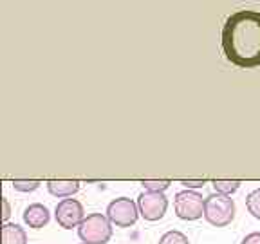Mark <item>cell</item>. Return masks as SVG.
<instances>
[{"mask_svg": "<svg viewBox=\"0 0 260 244\" xmlns=\"http://www.w3.org/2000/svg\"><path fill=\"white\" fill-rule=\"evenodd\" d=\"M222 51L228 62L240 69L260 65V13L242 9L226 18L222 25Z\"/></svg>", "mask_w": 260, "mask_h": 244, "instance_id": "cell-1", "label": "cell"}, {"mask_svg": "<svg viewBox=\"0 0 260 244\" xmlns=\"http://www.w3.org/2000/svg\"><path fill=\"white\" fill-rule=\"evenodd\" d=\"M246 206H248V211L255 219H260V188L253 190L251 194L246 197Z\"/></svg>", "mask_w": 260, "mask_h": 244, "instance_id": "cell-11", "label": "cell"}, {"mask_svg": "<svg viewBox=\"0 0 260 244\" xmlns=\"http://www.w3.org/2000/svg\"><path fill=\"white\" fill-rule=\"evenodd\" d=\"M181 185L183 187H186V190H195V188H203L204 185H206V181H181Z\"/></svg>", "mask_w": 260, "mask_h": 244, "instance_id": "cell-17", "label": "cell"}, {"mask_svg": "<svg viewBox=\"0 0 260 244\" xmlns=\"http://www.w3.org/2000/svg\"><path fill=\"white\" fill-rule=\"evenodd\" d=\"M47 190L54 197H73L80 190L78 181H47Z\"/></svg>", "mask_w": 260, "mask_h": 244, "instance_id": "cell-9", "label": "cell"}, {"mask_svg": "<svg viewBox=\"0 0 260 244\" xmlns=\"http://www.w3.org/2000/svg\"><path fill=\"white\" fill-rule=\"evenodd\" d=\"M13 188L18 192H35L37 188H40V181H25V179H15L13 181Z\"/></svg>", "mask_w": 260, "mask_h": 244, "instance_id": "cell-14", "label": "cell"}, {"mask_svg": "<svg viewBox=\"0 0 260 244\" xmlns=\"http://www.w3.org/2000/svg\"><path fill=\"white\" fill-rule=\"evenodd\" d=\"M240 244H260V232H253L249 235H246Z\"/></svg>", "mask_w": 260, "mask_h": 244, "instance_id": "cell-16", "label": "cell"}, {"mask_svg": "<svg viewBox=\"0 0 260 244\" xmlns=\"http://www.w3.org/2000/svg\"><path fill=\"white\" fill-rule=\"evenodd\" d=\"M110 221L102 214H90L78 226V235L85 244H105L112 237Z\"/></svg>", "mask_w": 260, "mask_h": 244, "instance_id": "cell-3", "label": "cell"}, {"mask_svg": "<svg viewBox=\"0 0 260 244\" xmlns=\"http://www.w3.org/2000/svg\"><path fill=\"white\" fill-rule=\"evenodd\" d=\"M81 244H85V242H81Z\"/></svg>", "mask_w": 260, "mask_h": 244, "instance_id": "cell-19", "label": "cell"}, {"mask_svg": "<svg viewBox=\"0 0 260 244\" xmlns=\"http://www.w3.org/2000/svg\"><path fill=\"white\" fill-rule=\"evenodd\" d=\"M139 216V208L128 197H118L107 206V219L118 228H130L136 224Z\"/></svg>", "mask_w": 260, "mask_h": 244, "instance_id": "cell-5", "label": "cell"}, {"mask_svg": "<svg viewBox=\"0 0 260 244\" xmlns=\"http://www.w3.org/2000/svg\"><path fill=\"white\" fill-rule=\"evenodd\" d=\"M51 216H49V210L40 203L29 204L24 211V221L29 228H35V230H40L45 224L49 223Z\"/></svg>", "mask_w": 260, "mask_h": 244, "instance_id": "cell-8", "label": "cell"}, {"mask_svg": "<svg viewBox=\"0 0 260 244\" xmlns=\"http://www.w3.org/2000/svg\"><path fill=\"white\" fill-rule=\"evenodd\" d=\"M159 244H190V242H188V237L183 232L170 230V232H167L159 239Z\"/></svg>", "mask_w": 260, "mask_h": 244, "instance_id": "cell-13", "label": "cell"}, {"mask_svg": "<svg viewBox=\"0 0 260 244\" xmlns=\"http://www.w3.org/2000/svg\"><path fill=\"white\" fill-rule=\"evenodd\" d=\"M235 217V203L230 195L211 194L204 201V219L217 228L228 226Z\"/></svg>", "mask_w": 260, "mask_h": 244, "instance_id": "cell-2", "label": "cell"}, {"mask_svg": "<svg viewBox=\"0 0 260 244\" xmlns=\"http://www.w3.org/2000/svg\"><path fill=\"white\" fill-rule=\"evenodd\" d=\"M204 201L203 195L193 190H181L175 194L174 210L175 216L183 221H195L204 216Z\"/></svg>", "mask_w": 260, "mask_h": 244, "instance_id": "cell-4", "label": "cell"}, {"mask_svg": "<svg viewBox=\"0 0 260 244\" xmlns=\"http://www.w3.org/2000/svg\"><path fill=\"white\" fill-rule=\"evenodd\" d=\"M2 244H27V233L18 224L6 223L2 226Z\"/></svg>", "mask_w": 260, "mask_h": 244, "instance_id": "cell-10", "label": "cell"}, {"mask_svg": "<svg viewBox=\"0 0 260 244\" xmlns=\"http://www.w3.org/2000/svg\"><path fill=\"white\" fill-rule=\"evenodd\" d=\"M54 217H56V223L65 230H73V228L80 226L81 221L85 219L83 217V206L76 199L60 201L56 204V210H54Z\"/></svg>", "mask_w": 260, "mask_h": 244, "instance_id": "cell-7", "label": "cell"}, {"mask_svg": "<svg viewBox=\"0 0 260 244\" xmlns=\"http://www.w3.org/2000/svg\"><path fill=\"white\" fill-rule=\"evenodd\" d=\"M2 206H4V211H2V221H4V224H6V221L9 219V216H11V210H9V203H8V199H2Z\"/></svg>", "mask_w": 260, "mask_h": 244, "instance_id": "cell-18", "label": "cell"}, {"mask_svg": "<svg viewBox=\"0 0 260 244\" xmlns=\"http://www.w3.org/2000/svg\"><path fill=\"white\" fill-rule=\"evenodd\" d=\"M141 185L146 192H161L162 194L172 185V181H168V179H165V181H141Z\"/></svg>", "mask_w": 260, "mask_h": 244, "instance_id": "cell-15", "label": "cell"}, {"mask_svg": "<svg viewBox=\"0 0 260 244\" xmlns=\"http://www.w3.org/2000/svg\"><path fill=\"white\" fill-rule=\"evenodd\" d=\"M213 188L217 190V194H222V195H232L239 190V187L242 183L240 181H213Z\"/></svg>", "mask_w": 260, "mask_h": 244, "instance_id": "cell-12", "label": "cell"}, {"mask_svg": "<svg viewBox=\"0 0 260 244\" xmlns=\"http://www.w3.org/2000/svg\"><path fill=\"white\" fill-rule=\"evenodd\" d=\"M138 208L143 219L159 221L162 219L168 208V199L161 192H143L138 197Z\"/></svg>", "mask_w": 260, "mask_h": 244, "instance_id": "cell-6", "label": "cell"}]
</instances>
